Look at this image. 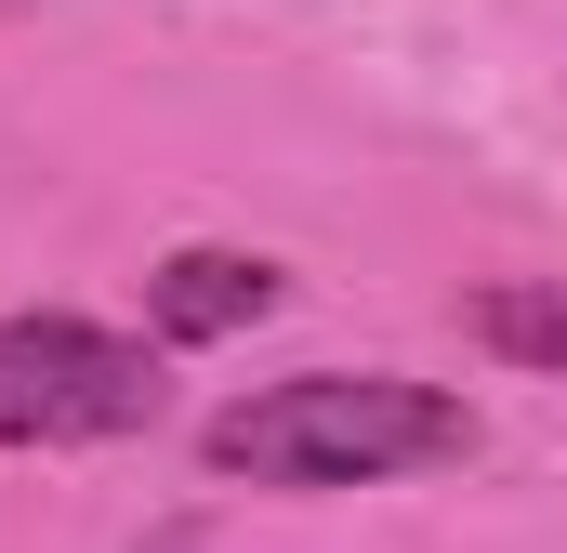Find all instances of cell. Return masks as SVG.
Listing matches in <instances>:
<instances>
[{"mask_svg": "<svg viewBox=\"0 0 567 553\" xmlns=\"http://www.w3.org/2000/svg\"><path fill=\"white\" fill-rule=\"evenodd\" d=\"M158 421L145 343L93 316H0V448H106Z\"/></svg>", "mask_w": 567, "mask_h": 553, "instance_id": "cell-2", "label": "cell"}, {"mask_svg": "<svg viewBox=\"0 0 567 553\" xmlns=\"http://www.w3.org/2000/svg\"><path fill=\"white\" fill-rule=\"evenodd\" d=\"M475 343L567 383V276H515V290H488V303H475Z\"/></svg>", "mask_w": 567, "mask_h": 553, "instance_id": "cell-4", "label": "cell"}, {"mask_svg": "<svg viewBox=\"0 0 567 553\" xmlns=\"http://www.w3.org/2000/svg\"><path fill=\"white\" fill-rule=\"evenodd\" d=\"M462 448H475V409L410 369H303V383H265L198 421V461L251 474V488H383V474H435Z\"/></svg>", "mask_w": 567, "mask_h": 553, "instance_id": "cell-1", "label": "cell"}, {"mask_svg": "<svg viewBox=\"0 0 567 553\" xmlns=\"http://www.w3.org/2000/svg\"><path fill=\"white\" fill-rule=\"evenodd\" d=\"M145 316H158V343H225V330L278 316V264L265 251H172L145 276Z\"/></svg>", "mask_w": 567, "mask_h": 553, "instance_id": "cell-3", "label": "cell"}]
</instances>
